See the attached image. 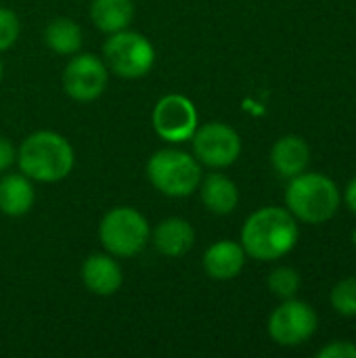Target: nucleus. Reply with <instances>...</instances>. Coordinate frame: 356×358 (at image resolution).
Wrapping results in <instances>:
<instances>
[{
    "instance_id": "nucleus-14",
    "label": "nucleus",
    "mask_w": 356,
    "mask_h": 358,
    "mask_svg": "<svg viewBox=\"0 0 356 358\" xmlns=\"http://www.w3.org/2000/svg\"><path fill=\"white\" fill-rule=\"evenodd\" d=\"M153 243L168 258L185 256L195 243V231L185 218H166L153 231Z\"/></svg>"
},
{
    "instance_id": "nucleus-3",
    "label": "nucleus",
    "mask_w": 356,
    "mask_h": 358,
    "mask_svg": "<svg viewBox=\"0 0 356 358\" xmlns=\"http://www.w3.org/2000/svg\"><path fill=\"white\" fill-rule=\"evenodd\" d=\"M342 206V191L321 172H302L290 178L285 189V208L296 220L306 224L329 222Z\"/></svg>"
},
{
    "instance_id": "nucleus-25",
    "label": "nucleus",
    "mask_w": 356,
    "mask_h": 358,
    "mask_svg": "<svg viewBox=\"0 0 356 358\" xmlns=\"http://www.w3.org/2000/svg\"><path fill=\"white\" fill-rule=\"evenodd\" d=\"M2 73H4V65H2V59H0V80H2Z\"/></svg>"
},
{
    "instance_id": "nucleus-16",
    "label": "nucleus",
    "mask_w": 356,
    "mask_h": 358,
    "mask_svg": "<svg viewBox=\"0 0 356 358\" xmlns=\"http://www.w3.org/2000/svg\"><path fill=\"white\" fill-rule=\"evenodd\" d=\"M36 191L25 174H6L0 178V212L6 216H23L31 210Z\"/></svg>"
},
{
    "instance_id": "nucleus-8",
    "label": "nucleus",
    "mask_w": 356,
    "mask_h": 358,
    "mask_svg": "<svg viewBox=\"0 0 356 358\" xmlns=\"http://www.w3.org/2000/svg\"><path fill=\"white\" fill-rule=\"evenodd\" d=\"M195 159L208 168L233 166L241 155V138L235 128L222 122H210L191 136Z\"/></svg>"
},
{
    "instance_id": "nucleus-2",
    "label": "nucleus",
    "mask_w": 356,
    "mask_h": 358,
    "mask_svg": "<svg viewBox=\"0 0 356 358\" xmlns=\"http://www.w3.org/2000/svg\"><path fill=\"white\" fill-rule=\"evenodd\" d=\"M17 164L21 174L36 182H59L73 168V149L65 136L38 130L21 143Z\"/></svg>"
},
{
    "instance_id": "nucleus-1",
    "label": "nucleus",
    "mask_w": 356,
    "mask_h": 358,
    "mask_svg": "<svg viewBox=\"0 0 356 358\" xmlns=\"http://www.w3.org/2000/svg\"><path fill=\"white\" fill-rule=\"evenodd\" d=\"M300 237L298 220L287 208H260L241 229V245L245 254L260 262H273L290 254Z\"/></svg>"
},
{
    "instance_id": "nucleus-11",
    "label": "nucleus",
    "mask_w": 356,
    "mask_h": 358,
    "mask_svg": "<svg viewBox=\"0 0 356 358\" xmlns=\"http://www.w3.org/2000/svg\"><path fill=\"white\" fill-rule=\"evenodd\" d=\"M245 250L241 243L222 239L212 243L204 254V268L216 281H231L235 279L245 266Z\"/></svg>"
},
{
    "instance_id": "nucleus-15",
    "label": "nucleus",
    "mask_w": 356,
    "mask_h": 358,
    "mask_svg": "<svg viewBox=\"0 0 356 358\" xmlns=\"http://www.w3.org/2000/svg\"><path fill=\"white\" fill-rule=\"evenodd\" d=\"M197 189H199L201 203L212 214L227 216L239 203L237 185L229 176H225V174H208L206 178H201V182H199Z\"/></svg>"
},
{
    "instance_id": "nucleus-12",
    "label": "nucleus",
    "mask_w": 356,
    "mask_h": 358,
    "mask_svg": "<svg viewBox=\"0 0 356 358\" xmlns=\"http://www.w3.org/2000/svg\"><path fill=\"white\" fill-rule=\"evenodd\" d=\"M271 164L281 178H294L302 174L311 164V147L298 134H285L275 141L271 149Z\"/></svg>"
},
{
    "instance_id": "nucleus-24",
    "label": "nucleus",
    "mask_w": 356,
    "mask_h": 358,
    "mask_svg": "<svg viewBox=\"0 0 356 358\" xmlns=\"http://www.w3.org/2000/svg\"><path fill=\"white\" fill-rule=\"evenodd\" d=\"M344 201H346V208L356 216V176L346 185V191H344Z\"/></svg>"
},
{
    "instance_id": "nucleus-7",
    "label": "nucleus",
    "mask_w": 356,
    "mask_h": 358,
    "mask_svg": "<svg viewBox=\"0 0 356 358\" xmlns=\"http://www.w3.org/2000/svg\"><path fill=\"white\" fill-rule=\"evenodd\" d=\"M319 327L315 308L298 298L283 300L269 317V336L283 348H296L308 342Z\"/></svg>"
},
{
    "instance_id": "nucleus-5",
    "label": "nucleus",
    "mask_w": 356,
    "mask_h": 358,
    "mask_svg": "<svg viewBox=\"0 0 356 358\" xmlns=\"http://www.w3.org/2000/svg\"><path fill=\"white\" fill-rule=\"evenodd\" d=\"M151 229L147 218L134 208H113L99 224V239L103 248L118 258H130L145 250Z\"/></svg>"
},
{
    "instance_id": "nucleus-18",
    "label": "nucleus",
    "mask_w": 356,
    "mask_h": 358,
    "mask_svg": "<svg viewBox=\"0 0 356 358\" xmlns=\"http://www.w3.org/2000/svg\"><path fill=\"white\" fill-rule=\"evenodd\" d=\"M46 46L57 55H76L82 48V29L73 19H52L44 29Z\"/></svg>"
},
{
    "instance_id": "nucleus-6",
    "label": "nucleus",
    "mask_w": 356,
    "mask_h": 358,
    "mask_svg": "<svg viewBox=\"0 0 356 358\" xmlns=\"http://www.w3.org/2000/svg\"><path fill=\"white\" fill-rule=\"evenodd\" d=\"M103 55L107 69L126 80L147 76L155 63L153 44L143 34L130 29H120L111 34L103 46Z\"/></svg>"
},
{
    "instance_id": "nucleus-22",
    "label": "nucleus",
    "mask_w": 356,
    "mask_h": 358,
    "mask_svg": "<svg viewBox=\"0 0 356 358\" xmlns=\"http://www.w3.org/2000/svg\"><path fill=\"white\" fill-rule=\"evenodd\" d=\"M317 358H356V344L348 340H336L317 350Z\"/></svg>"
},
{
    "instance_id": "nucleus-26",
    "label": "nucleus",
    "mask_w": 356,
    "mask_h": 358,
    "mask_svg": "<svg viewBox=\"0 0 356 358\" xmlns=\"http://www.w3.org/2000/svg\"><path fill=\"white\" fill-rule=\"evenodd\" d=\"M353 245H355V248H356V229H355V231H353Z\"/></svg>"
},
{
    "instance_id": "nucleus-10",
    "label": "nucleus",
    "mask_w": 356,
    "mask_h": 358,
    "mask_svg": "<svg viewBox=\"0 0 356 358\" xmlns=\"http://www.w3.org/2000/svg\"><path fill=\"white\" fill-rule=\"evenodd\" d=\"M107 65L97 55L84 52L73 57L63 71V90L80 103L99 99L107 88Z\"/></svg>"
},
{
    "instance_id": "nucleus-23",
    "label": "nucleus",
    "mask_w": 356,
    "mask_h": 358,
    "mask_svg": "<svg viewBox=\"0 0 356 358\" xmlns=\"http://www.w3.org/2000/svg\"><path fill=\"white\" fill-rule=\"evenodd\" d=\"M17 162V149L4 136H0V172H6Z\"/></svg>"
},
{
    "instance_id": "nucleus-9",
    "label": "nucleus",
    "mask_w": 356,
    "mask_h": 358,
    "mask_svg": "<svg viewBox=\"0 0 356 358\" xmlns=\"http://www.w3.org/2000/svg\"><path fill=\"white\" fill-rule=\"evenodd\" d=\"M153 128L164 141H191L197 130V109L183 94H166L153 107Z\"/></svg>"
},
{
    "instance_id": "nucleus-20",
    "label": "nucleus",
    "mask_w": 356,
    "mask_h": 358,
    "mask_svg": "<svg viewBox=\"0 0 356 358\" xmlns=\"http://www.w3.org/2000/svg\"><path fill=\"white\" fill-rule=\"evenodd\" d=\"M329 304L340 317H356V277H346L334 285Z\"/></svg>"
},
{
    "instance_id": "nucleus-13",
    "label": "nucleus",
    "mask_w": 356,
    "mask_h": 358,
    "mask_svg": "<svg viewBox=\"0 0 356 358\" xmlns=\"http://www.w3.org/2000/svg\"><path fill=\"white\" fill-rule=\"evenodd\" d=\"M82 283L97 296H113L122 287V268L107 254H92L82 264Z\"/></svg>"
},
{
    "instance_id": "nucleus-19",
    "label": "nucleus",
    "mask_w": 356,
    "mask_h": 358,
    "mask_svg": "<svg viewBox=\"0 0 356 358\" xmlns=\"http://www.w3.org/2000/svg\"><path fill=\"white\" fill-rule=\"evenodd\" d=\"M266 285H269L273 296H277L281 300H287V298H296V294H298V289L302 285V279H300V273L296 268L279 266L269 275Z\"/></svg>"
},
{
    "instance_id": "nucleus-4",
    "label": "nucleus",
    "mask_w": 356,
    "mask_h": 358,
    "mask_svg": "<svg viewBox=\"0 0 356 358\" xmlns=\"http://www.w3.org/2000/svg\"><path fill=\"white\" fill-rule=\"evenodd\" d=\"M147 178L168 197H189L201 182V164L178 149H162L147 162Z\"/></svg>"
},
{
    "instance_id": "nucleus-21",
    "label": "nucleus",
    "mask_w": 356,
    "mask_h": 358,
    "mask_svg": "<svg viewBox=\"0 0 356 358\" xmlns=\"http://www.w3.org/2000/svg\"><path fill=\"white\" fill-rule=\"evenodd\" d=\"M21 34V21L19 17L10 10L0 6V52L10 48Z\"/></svg>"
},
{
    "instance_id": "nucleus-17",
    "label": "nucleus",
    "mask_w": 356,
    "mask_h": 358,
    "mask_svg": "<svg viewBox=\"0 0 356 358\" xmlns=\"http://www.w3.org/2000/svg\"><path fill=\"white\" fill-rule=\"evenodd\" d=\"M90 17L97 29L105 34H115L126 29L134 17V2L132 0H92Z\"/></svg>"
}]
</instances>
